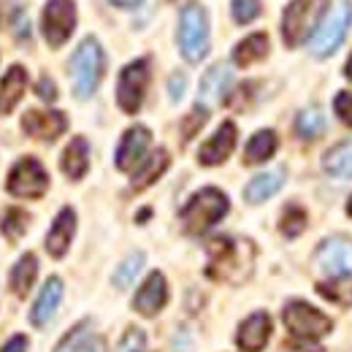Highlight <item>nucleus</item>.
<instances>
[{
	"label": "nucleus",
	"instance_id": "1",
	"mask_svg": "<svg viewBox=\"0 0 352 352\" xmlns=\"http://www.w3.org/2000/svg\"><path fill=\"white\" fill-rule=\"evenodd\" d=\"M255 265V244L247 239H233V236H217L209 241V263L206 276L217 282L241 285Z\"/></svg>",
	"mask_w": 352,
	"mask_h": 352
},
{
	"label": "nucleus",
	"instance_id": "2",
	"mask_svg": "<svg viewBox=\"0 0 352 352\" xmlns=\"http://www.w3.org/2000/svg\"><path fill=\"white\" fill-rule=\"evenodd\" d=\"M228 206L230 204H228V195L222 190H217V187H204L182 209V225H184L187 233L201 236L204 230H209L212 225H217L228 214Z\"/></svg>",
	"mask_w": 352,
	"mask_h": 352
},
{
	"label": "nucleus",
	"instance_id": "3",
	"mask_svg": "<svg viewBox=\"0 0 352 352\" xmlns=\"http://www.w3.org/2000/svg\"><path fill=\"white\" fill-rule=\"evenodd\" d=\"M68 68H71V82H74L76 98H82V100L89 98L98 89V85H100L103 68H106V57H103L100 44L92 36H87L82 44L76 46Z\"/></svg>",
	"mask_w": 352,
	"mask_h": 352
},
{
	"label": "nucleus",
	"instance_id": "4",
	"mask_svg": "<svg viewBox=\"0 0 352 352\" xmlns=\"http://www.w3.org/2000/svg\"><path fill=\"white\" fill-rule=\"evenodd\" d=\"M179 49L187 63H201L209 52V16L201 3H187L179 14Z\"/></svg>",
	"mask_w": 352,
	"mask_h": 352
},
{
	"label": "nucleus",
	"instance_id": "5",
	"mask_svg": "<svg viewBox=\"0 0 352 352\" xmlns=\"http://www.w3.org/2000/svg\"><path fill=\"white\" fill-rule=\"evenodd\" d=\"M328 0H290L282 16V38L287 46L304 44L314 33L317 22L322 19Z\"/></svg>",
	"mask_w": 352,
	"mask_h": 352
},
{
	"label": "nucleus",
	"instance_id": "6",
	"mask_svg": "<svg viewBox=\"0 0 352 352\" xmlns=\"http://www.w3.org/2000/svg\"><path fill=\"white\" fill-rule=\"evenodd\" d=\"M285 325L296 339H307V342L322 339L333 331L331 317L322 314L320 309L304 304V301H290L285 307Z\"/></svg>",
	"mask_w": 352,
	"mask_h": 352
},
{
	"label": "nucleus",
	"instance_id": "7",
	"mask_svg": "<svg viewBox=\"0 0 352 352\" xmlns=\"http://www.w3.org/2000/svg\"><path fill=\"white\" fill-rule=\"evenodd\" d=\"M49 187V174L36 157H22L6 176V190L16 198H41Z\"/></svg>",
	"mask_w": 352,
	"mask_h": 352
},
{
	"label": "nucleus",
	"instance_id": "8",
	"mask_svg": "<svg viewBox=\"0 0 352 352\" xmlns=\"http://www.w3.org/2000/svg\"><path fill=\"white\" fill-rule=\"evenodd\" d=\"M350 25H352V3L350 0H342L333 8V14L325 19V25L317 28V33L311 38V54L314 57H331L342 46L347 30H350Z\"/></svg>",
	"mask_w": 352,
	"mask_h": 352
},
{
	"label": "nucleus",
	"instance_id": "9",
	"mask_svg": "<svg viewBox=\"0 0 352 352\" xmlns=\"http://www.w3.org/2000/svg\"><path fill=\"white\" fill-rule=\"evenodd\" d=\"M76 28V3L74 0H46L41 14V30L52 49L63 46Z\"/></svg>",
	"mask_w": 352,
	"mask_h": 352
},
{
	"label": "nucleus",
	"instance_id": "10",
	"mask_svg": "<svg viewBox=\"0 0 352 352\" xmlns=\"http://www.w3.org/2000/svg\"><path fill=\"white\" fill-rule=\"evenodd\" d=\"M146 85H149V60H133L122 68L117 82V103L125 114H135L141 109Z\"/></svg>",
	"mask_w": 352,
	"mask_h": 352
},
{
	"label": "nucleus",
	"instance_id": "11",
	"mask_svg": "<svg viewBox=\"0 0 352 352\" xmlns=\"http://www.w3.org/2000/svg\"><path fill=\"white\" fill-rule=\"evenodd\" d=\"M149 144H152L149 128H144V125L128 128V131L122 133V138H120V146H117V157H114L117 168L120 171H133L135 166H141Z\"/></svg>",
	"mask_w": 352,
	"mask_h": 352
},
{
	"label": "nucleus",
	"instance_id": "12",
	"mask_svg": "<svg viewBox=\"0 0 352 352\" xmlns=\"http://www.w3.org/2000/svg\"><path fill=\"white\" fill-rule=\"evenodd\" d=\"M22 131L30 138L38 141H54L68 131V120L63 111H41V109H30L22 117Z\"/></svg>",
	"mask_w": 352,
	"mask_h": 352
},
{
	"label": "nucleus",
	"instance_id": "13",
	"mask_svg": "<svg viewBox=\"0 0 352 352\" xmlns=\"http://www.w3.org/2000/svg\"><path fill=\"white\" fill-rule=\"evenodd\" d=\"M317 263L322 271H328L333 276H352V241L342 239V236L322 241V247L317 252Z\"/></svg>",
	"mask_w": 352,
	"mask_h": 352
},
{
	"label": "nucleus",
	"instance_id": "14",
	"mask_svg": "<svg viewBox=\"0 0 352 352\" xmlns=\"http://www.w3.org/2000/svg\"><path fill=\"white\" fill-rule=\"evenodd\" d=\"M166 301H168V282L160 271H152L144 279V285L138 287V293L133 298V309L144 317H155L160 309L166 307Z\"/></svg>",
	"mask_w": 352,
	"mask_h": 352
},
{
	"label": "nucleus",
	"instance_id": "15",
	"mask_svg": "<svg viewBox=\"0 0 352 352\" xmlns=\"http://www.w3.org/2000/svg\"><path fill=\"white\" fill-rule=\"evenodd\" d=\"M236 135H239V131H236L233 122H222L220 128L214 131V135L198 149L201 166H220V163H225L236 149Z\"/></svg>",
	"mask_w": 352,
	"mask_h": 352
},
{
	"label": "nucleus",
	"instance_id": "16",
	"mask_svg": "<svg viewBox=\"0 0 352 352\" xmlns=\"http://www.w3.org/2000/svg\"><path fill=\"white\" fill-rule=\"evenodd\" d=\"M74 233H76V214L71 206L60 209V214L54 217L49 233H46V252L52 258H63L74 241Z\"/></svg>",
	"mask_w": 352,
	"mask_h": 352
},
{
	"label": "nucleus",
	"instance_id": "17",
	"mask_svg": "<svg viewBox=\"0 0 352 352\" xmlns=\"http://www.w3.org/2000/svg\"><path fill=\"white\" fill-rule=\"evenodd\" d=\"M268 336H271V317L265 311H255L241 322L236 333V344L241 352H261L268 344Z\"/></svg>",
	"mask_w": 352,
	"mask_h": 352
},
{
	"label": "nucleus",
	"instance_id": "18",
	"mask_svg": "<svg viewBox=\"0 0 352 352\" xmlns=\"http://www.w3.org/2000/svg\"><path fill=\"white\" fill-rule=\"evenodd\" d=\"M230 85H233L230 65H225V63L212 65V68L204 74V79H201V103H206V106L220 103L222 98L228 95Z\"/></svg>",
	"mask_w": 352,
	"mask_h": 352
},
{
	"label": "nucleus",
	"instance_id": "19",
	"mask_svg": "<svg viewBox=\"0 0 352 352\" xmlns=\"http://www.w3.org/2000/svg\"><path fill=\"white\" fill-rule=\"evenodd\" d=\"M60 298H63V282L57 276H49L44 282V287H41V293H38V298H36V304H33V311H30L33 325L44 328L46 322L52 320V314L57 311V307H60Z\"/></svg>",
	"mask_w": 352,
	"mask_h": 352
},
{
	"label": "nucleus",
	"instance_id": "20",
	"mask_svg": "<svg viewBox=\"0 0 352 352\" xmlns=\"http://www.w3.org/2000/svg\"><path fill=\"white\" fill-rule=\"evenodd\" d=\"M28 89V71L22 65H11L6 71V76L0 79V117L14 111V106L22 100Z\"/></svg>",
	"mask_w": 352,
	"mask_h": 352
},
{
	"label": "nucleus",
	"instance_id": "21",
	"mask_svg": "<svg viewBox=\"0 0 352 352\" xmlns=\"http://www.w3.org/2000/svg\"><path fill=\"white\" fill-rule=\"evenodd\" d=\"M60 166H63V174L68 176V179H74V182H79L82 176L87 174V168H89V144H87V138L76 135V138H74V141L65 146Z\"/></svg>",
	"mask_w": 352,
	"mask_h": 352
},
{
	"label": "nucleus",
	"instance_id": "22",
	"mask_svg": "<svg viewBox=\"0 0 352 352\" xmlns=\"http://www.w3.org/2000/svg\"><path fill=\"white\" fill-rule=\"evenodd\" d=\"M36 274H38V258H36L33 252H25V255L14 263L11 274H8V287H11V293L19 296V298H25V296L30 293L33 282H36Z\"/></svg>",
	"mask_w": 352,
	"mask_h": 352
},
{
	"label": "nucleus",
	"instance_id": "23",
	"mask_svg": "<svg viewBox=\"0 0 352 352\" xmlns=\"http://www.w3.org/2000/svg\"><path fill=\"white\" fill-rule=\"evenodd\" d=\"M168 163H171V157H168V152L166 149H155L141 166H138V171L133 174V192H138V190H146L152 182H157L160 176L166 174V168H168Z\"/></svg>",
	"mask_w": 352,
	"mask_h": 352
},
{
	"label": "nucleus",
	"instance_id": "24",
	"mask_svg": "<svg viewBox=\"0 0 352 352\" xmlns=\"http://www.w3.org/2000/svg\"><path fill=\"white\" fill-rule=\"evenodd\" d=\"M282 182H285V168H274V171H265V174L255 176L247 184V190H244L247 204H263V201H268L271 195L279 192Z\"/></svg>",
	"mask_w": 352,
	"mask_h": 352
},
{
	"label": "nucleus",
	"instance_id": "25",
	"mask_svg": "<svg viewBox=\"0 0 352 352\" xmlns=\"http://www.w3.org/2000/svg\"><path fill=\"white\" fill-rule=\"evenodd\" d=\"M54 352H106V342L89 331V322H82L60 342Z\"/></svg>",
	"mask_w": 352,
	"mask_h": 352
},
{
	"label": "nucleus",
	"instance_id": "26",
	"mask_svg": "<svg viewBox=\"0 0 352 352\" xmlns=\"http://www.w3.org/2000/svg\"><path fill=\"white\" fill-rule=\"evenodd\" d=\"M265 54H268V36L265 33H252L244 41L236 44V49H233V63L239 68H247L252 63H261Z\"/></svg>",
	"mask_w": 352,
	"mask_h": 352
},
{
	"label": "nucleus",
	"instance_id": "27",
	"mask_svg": "<svg viewBox=\"0 0 352 352\" xmlns=\"http://www.w3.org/2000/svg\"><path fill=\"white\" fill-rule=\"evenodd\" d=\"M276 146H279L276 133H274V131H258L252 138H250L247 149H244V163H247V166L265 163V160H268V157L276 152Z\"/></svg>",
	"mask_w": 352,
	"mask_h": 352
},
{
	"label": "nucleus",
	"instance_id": "28",
	"mask_svg": "<svg viewBox=\"0 0 352 352\" xmlns=\"http://www.w3.org/2000/svg\"><path fill=\"white\" fill-rule=\"evenodd\" d=\"M322 168L331 176L352 179V141L336 144L333 149H328V152L322 155Z\"/></svg>",
	"mask_w": 352,
	"mask_h": 352
},
{
	"label": "nucleus",
	"instance_id": "29",
	"mask_svg": "<svg viewBox=\"0 0 352 352\" xmlns=\"http://www.w3.org/2000/svg\"><path fill=\"white\" fill-rule=\"evenodd\" d=\"M317 293L339 307H352V276H331L317 285Z\"/></svg>",
	"mask_w": 352,
	"mask_h": 352
},
{
	"label": "nucleus",
	"instance_id": "30",
	"mask_svg": "<svg viewBox=\"0 0 352 352\" xmlns=\"http://www.w3.org/2000/svg\"><path fill=\"white\" fill-rule=\"evenodd\" d=\"M28 228H30V214L25 209H16V206H11L3 214V222H0V230L8 241H19L28 233Z\"/></svg>",
	"mask_w": 352,
	"mask_h": 352
},
{
	"label": "nucleus",
	"instance_id": "31",
	"mask_svg": "<svg viewBox=\"0 0 352 352\" xmlns=\"http://www.w3.org/2000/svg\"><path fill=\"white\" fill-rule=\"evenodd\" d=\"M296 133L304 141H311V138L322 135L325 133V117H322V111L320 109H304L298 114V120H296Z\"/></svg>",
	"mask_w": 352,
	"mask_h": 352
},
{
	"label": "nucleus",
	"instance_id": "32",
	"mask_svg": "<svg viewBox=\"0 0 352 352\" xmlns=\"http://www.w3.org/2000/svg\"><path fill=\"white\" fill-rule=\"evenodd\" d=\"M279 230H282L287 239L301 236V233L307 230V212H304L301 206H296V204H287L285 212H282V217H279Z\"/></svg>",
	"mask_w": 352,
	"mask_h": 352
},
{
	"label": "nucleus",
	"instance_id": "33",
	"mask_svg": "<svg viewBox=\"0 0 352 352\" xmlns=\"http://www.w3.org/2000/svg\"><path fill=\"white\" fill-rule=\"evenodd\" d=\"M141 268H144V255H141V252H133L131 258L117 268V274H114V285H117V287H122V290H125V287H131L133 279L138 276V271H141Z\"/></svg>",
	"mask_w": 352,
	"mask_h": 352
},
{
	"label": "nucleus",
	"instance_id": "34",
	"mask_svg": "<svg viewBox=\"0 0 352 352\" xmlns=\"http://www.w3.org/2000/svg\"><path fill=\"white\" fill-rule=\"evenodd\" d=\"M230 14L239 25H250L261 16V0H230Z\"/></svg>",
	"mask_w": 352,
	"mask_h": 352
},
{
	"label": "nucleus",
	"instance_id": "35",
	"mask_svg": "<svg viewBox=\"0 0 352 352\" xmlns=\"http://www.w3.org/2000/svg\"><path fill=\"white\" fill-rule=\"evenodd\" d=\"M206 120H209V111H206L204 106H195V109L184 117V122H182V141H190L195 133L206 125Z\"/></svg>",
	"mask_w": 352,
	"mask_h": 352
},
{
	"label": "nucleus",
	"instance_id": "36",
	"mask_svg": "<svg viewBox=\"0 0 352 352\" xmlns=\"http://www.w3.org/2000/svg\"><path fill=\"white\" fill-rule=\"evenodd\" d=\"M333 109H336L339 120L352 128V92H339L336 100H333Z\"/></svg>",
	"mask_w": 352,
	"mask_h": 352
},
{
	"label": "nucleus",
	"instance_id": "37",
	"mask_svg": "<svg viewBox=\"0 0 352 352\" xmlns=\"http://www.w3.org/2000/svg\"><path fill=\"white\" fill-rule=\"evenodd\" d=\"M36 92H38L44 100H54V98H57V87H54V82H52L49 76H41V82H38Z\"/></svg>",
	"mask_w": 352,
	"mask_h": 352
},
{
	"label": "nucleus",
	"instance_id": "38",
	"mask_svg": "<svg viewBox=\"0 0 352 352\" xmlns=\"http://www.w3.org/2000/svg\"><path fill=\"white\" fill-rule=\"evenodd\" d=\"M0 352H28V339H25L22 333H16V336H11V339L3 344Z\"/></svg>",
	"mask_w": 352,
	"mask_h": 352
},
{
	"label": "nucleus",
	"instance_id": "39",
	"mask_svg": "<svg viewBox=\"0 0 352 352\" xmlns=\"http://www.w3.org/2000/svg\"><path fill=\"white\" fill-rule=\"evenodd\" d=\"M182 92H184V76H182V74H174V76H171V98L179 100Z\"/></svg>",
	"mask_w": 352,
	"mask_h": 352
},
{
	"label": "nucleus",
	"instance_id": "40",
	"mask_svg": "<svg viewBox=\"0 0 352 352\" xmlns=\"http://www.w3.org/2000/svg\"><path fill=\"white\" fill-rule=\"evenodd\" d=\"M117 8H135V6H141V0H111Z\"/></svg>",
	"mask_w": 352,
	"mask_h": 352
},
{
	"label": "nucleus",
	"instance_id": "41",
	"mask_svg": "<svg viewBox=\"0 0 352 352\" xmlns=\"http://www.w3.org/2000/svg\"><path fill=\"white\" fill-rule=\"evenodd\" d=\"M344 76L352 82V54H350V60H347V65H344Z\"/></svg>",
	"mask_w": 352,
	"mask_h": 352
},
{
	"label": "nucleus",
	"instance_id": "42",
	"mask_svg": "<svg viewBox=\"0 0 352 352\" xmlns=\"http://www.w3.org/2000/svg\"><path fill=\"white\" fill-rule=\"evenodd\" d=\"M347 214L352 217V195H350V201H347Z\"/></svg>",
	"mask_w": 352,
	"mask_h": 352
}]
</instances>
